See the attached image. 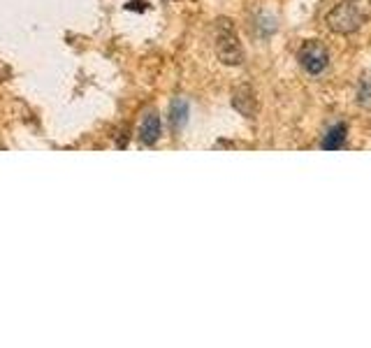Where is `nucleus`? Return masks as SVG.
I'll use <instances>...</instances> for the list:
<instances>
[{"label":"nucleus","instance_id":"obj_1","mask_svg":"<svg viewBox=\"0 0 371 348\" xmlns=\"http://www.w3.org/2000/svg\"><path fill=\"white\" fill-rule=\"evenodd\" d=\"M369 19V5L367 0H341L327 12V26L339 35H353L365 26Z\"/></svg>","mask_w":371,"mask_h":348},{"label":"nucleus","instance_id":"obj_2","mask_svg":"<svg viewBox=\"0 0 371 348\" xmlns=\"http://www.w3.org/2000/svg\"><path fill=\"white\" fill-rule=\"evenodd\" d=\"M216 54L225 66H241L244 49L230 21H218L216 26Z\"/></svg>","mask_w":371,"mask_h":348},{"label":"nucleus","instance_id":"obj_3","mask_svg":"<svg viewBox=\"0 0 371 348\" xmlns=\"http://www.w3.org/2000/svg\"><path fill=\"white\" fill-rule=\"evenodd\" d=\"M299 66H302L304 73H309L313 77L322 75L329 66V54L325 49V44L315 42V39H311V42H306L302 49H299Z\"/></svg>","mask_w":371,"mask_h":348},{"label":"nucleus","instance_id":"obj_4","mask_svg":"<svg viewBox=\"0 0 371 348\" xmlns=\"http://www.w3.org/2000/svg\"><path fill=\"white\" fill-rule=\"evenodd\" d=\"M161 132H163V123H161V116L156 112H149L144 118H142V125H139V142L144 147H153L158 139H161Z\"/></svg>","mask_w":371,"mask_h":348},{"label":"nucleus","instance_id":"obj_5","mask_svg":"<svg viewBox=\"0 0 371 348\" xmlns=\"http://www.w3.org/2000/svg\"><path fill=\"white\" fill-rule=\"evenodd\" d=\"M232 105L237 112H241L244 116H253L258 112V102H256V96L251 93V89L246 86H241V89L234 91V98H232Z\"/></svg>","mask_w":371,"mask_h":348},{"label":"nucleus","instance_id":"obj_6","mask_svg":"<svg viewBox=\"0 0 371 348\" xmlns=\"http://www.w3.org/2000/svg\"><path fill=\"white\" fill-rule=\"evenodd\" d=\"M346 132H348V128H346V123H337L334 128H329L327 135L322 137L320 147H322V149H327V151H337V149H341V147H344Z\"/></svg>","mask_w":371,"mask_h":348},{"label":"nucleus","instance_id":"obj_7","mask_svg":"<svg viewBox=\"0 0 371 348\" xmlns=\"http://www.w3.org/2000/svg\"><path fill=\"white\" fill-rule=\"evenodd\" d=\"M188 121V102L184 98H177L170 105V123L172 128H184Z\"/></svg>","mask_w":371,"mask_h":348},{"label":"nucleus","instance_id":"obj_8","mask_svg":"<svg viewBox=\"0 0 371 348\" xmlns=\"http://www.w3.org/2000/svg\"><path fill=\"white\" fill-rule=\"evenodd\" d=\"M358 102L360 105H371V77H365L360 84V91H358Z\"/></svg>","mask_w":371,"mask_h":348}]
</instances>
